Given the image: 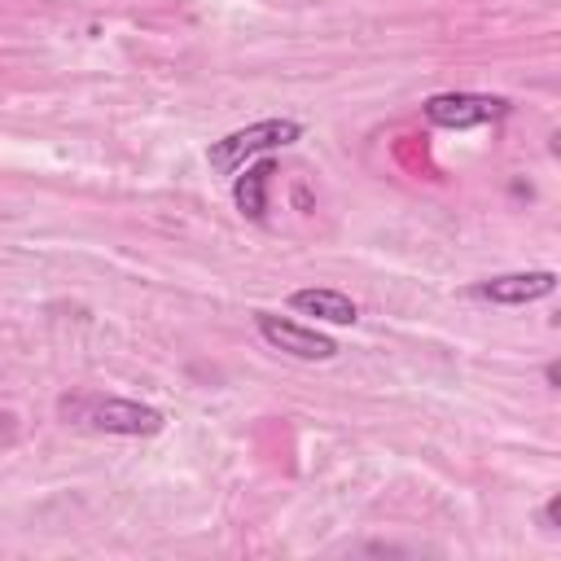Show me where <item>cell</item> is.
<instances>
[{
	"mask_svg": "<svg viewBox=\"0 0 561 561\" xmlns=\"http://www.w3.org/2000/svg\"><path fill=\"white\" fill-rule=\"evenodd\" d=\"M57 412H61L66 425H79V430H92V434H118V438H149L167 425V416L158 408L140 403V399L92 394V390L61 394Z\"/></svg>",
	"mask_w": 561,
	"mask_h": 561,
	"instance_id": "cell-1",
	"label": "cell"
},
{
	"mask_svg": "<svg viewBox=\"0 0 561 561\" xmlns=\"http://www.w3.org/2000/svg\"><path fill=\"white\" fill-rule=\"evenodd\" d=\"M289 307L302 311V316H316L324 324H355L359 320L355 298H346L342 289H294L289 294Z\"/></svg>",
	"mask_w": 561,
	"mask_h": 561,
	"instance_id": "cell-6",
	"label": "cell"
},
{
	"mask_svg": "<svg viewBox=\"0 0 561 561\" xmlns=\"http://www.w3.org/2000/svg\"><path fill=\"white\" fill-rule=\"evenodd\" d=\"M508 114L504 96H486V92H434L425 101V118L434 127H482Z\"/></svg>",
	"mask_w": 561,
	"mask_h": 561,
	"instance_id": "cell-3",
	"label": "cell"
},
{
	"mask_svg": "<svg viewBox=\"0 0 561 561\" xmlns=\"http://www.w3.org/2000/svg\"><path fill=\"white\" fill-rule=\"evenodd\" d=\"M552 289H557V272H548V267H535V272H504V276H486V280H478L469 294H473V298H482V302L522 307V302L548 298Z\"/></svg>",
	"mask_w": 561,
	"mask_h": 561,
	"instance_id": "cell-5",
	"label": "cell"
},
{
	"mask_svg": "<svg viewBox=\"0 0 561 561\" xmlns=\"http://www.w3.org/2000/svg\"><path fill=\"white\" fill-rule=\"evenodd\" d=\"M254 324H259V333H263L267 346L285 351V355H294V359H333V355H337V342H333L329 333L307 329V324H298V320H289V316L254 311Z\"/></svg>",
	"mask_w": 561,
	"mask_h": 561,
	"instance_id": "cell-4",
	"label": "cell"
},
{
	"mask_svg": "<svg viewBox=\"0 0 561 561\" xmlns=\"http://www.w3.org/2000/svg\"><path fill=\"white\" fill-rule=\"evenodd\" d=\"M272 162H254V167H241L237 184H232V202L245 219H263L267 215V180H272Z\"/></svg>",
	"mask_w": 561,
	"mask_h": 561,
	"instance_id": "cell-7",
	"label": "cell"
},
{
	"mask_svg": "<svg viewBox=\"0 0 561 561\" xmlns=\"http://www.w3.org/2000/svg\"><path fill=\"white\" fill-rule=\"evenodd\" d=\"M298 136H302V123H294V118H259V123H250V127H237V131L210 140L206 162H210V171H219V175H237L250 158L272 153V149H285V145H294Z\"/></svg>",
	"mask_w": 561,
	"mask_h": 561,
	"instance_id": "cell-2",
	"label": "cell"
},
{
	"mask_svg": "<svg viewBox=\"0 0 561 561\" xmlns=\"http://www.w3.org/2000/svg\"><path fill=\"white\" fill-rule=\"evenodd\" d=\"M557 508H561V500H557V495H552V500H548V504H543V513H539V522H543V526H548V530H557Z\"/></svg>",
	"mask_w": 561,
	"mask_h": 561,
	"instance_id": "cell-8",
	"label": "cell"
}]
</instances>
